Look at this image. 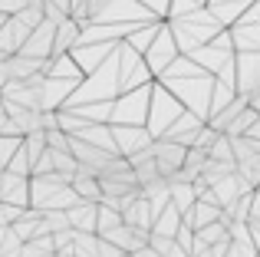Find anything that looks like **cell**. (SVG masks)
<instances>
[{
  "mask_svg": "<svg viewBox=\"0 0 260 257\" xmlns=\"http://www.w3.org/2000/svg\"><path fill=\"white\" fill-rule=\"evenodd\" d=\"M115 139H119L122 155H135V148H148L145 132H139V128H115Z\"/></svg>",
  "mask_w": 260,
  "mask_h": 257,
  "instance_id": "1",
  "label": "cell"
}]
</instances>
